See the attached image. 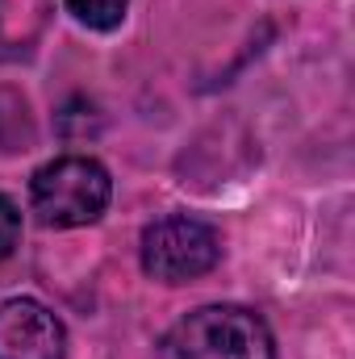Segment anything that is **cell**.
<instances>
[{"label":"cell","instance_id":"5b68a950","mask_svg":"<svg viewBox=\"0 0 355 359\" xmlns=\"http://www.w3.org/2000/svg\"><path fill=\"white\" fill-rule=\"evenodd\" d=\"M67 8H72V17H76L80 25L105 34V29H117V25L126 21L130 0H67Z\"/></svg>","mask_w":355,"mask_h":359},{"label":"cell","instance_id":"52a82bcc","mask_svg":"<svg viewBox=\"0 0 355 359\" xmlns=\"http://www.w3.org/2000/svg\"><path fill=\"white\" fill-rule=\"evenodd\" d=\"M0 17H4V0H0Z\"/></svg>","mask_w":355,"mask_h":359},{"label":"cell","instance_id":"8992f818","mask_svg":"<svg viewBox=\"0 0 355 359\" xmlns=\"http://www.w3.org/2000/svg\"><path fill=\"white\" fill-rule=\"evenodd\" d=\"M17 238H21V209L0 192V259H8V255H13Z\"/></svg>","mask_w":355,"mask_h":359},{"label":"cell","instance_id":"3957f363","mask_svg":"<svg viewBox=\"0 0 355 359\" xmlns=\"http://www.w3.org/2000/svg\"><path fill=\"white\" fill-rule=\"evenodd\" d=\"M222 238L192 213H168L142 230V271L159 284H188L217 268Z\"/></svg>","mask_w":355,"mask_h":359},{"label":"cell","instance_id":"7a4b0ae2","mask_svg":"<svg viewBox=\"0 0 355 359\" xmlns=\"http://www.w3.org/2000/svg\"><path fill=\"white\" fill-rule=\"evenodd\" d=\"M109 196H113V180L88 155L51 159L29 180V205H34L38 222L55 226V230L92 226L109 209Z\"/></svg>","mask_w":355,"mask_h":359},{"label":"cell","instance_id":"277c9868","mask_svg":"<svg viewBox=\"0 0 355 359\" xmlns=\"http://www.w3.org/2000/svg\"><path fill=\"white\" fill-rule=\"evenodd\" d=\"M67 330L34 297L0 301V359H63Z\"/></svg>","mask_w":355,"mask_h":359},{"label":"cell","instance_id":"6da1fadb","mask_svg":"<svg viewBox=\"0 0 355 359\" xmlns=\"http://www.w3.org/2000/svg\"><path fill=\"white\" fill-rule=\"evenodd\" d=\"M159 359H276V339L247 305H201L159 339Z\"/></svg>","mask_w":355,"mask_h":359}]
</instances>
